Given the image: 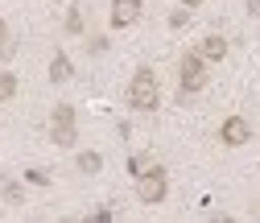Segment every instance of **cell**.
<instances>
[{
    "instance_id": "6da1fadb",
    "label": "cell",
    "mask_w": 260,
    "mask_h": 223,
    "mask_svg": "<svg viewBox=\"0 0 260 223\" xmlns=\"http://www.w3.org/2000/svg\"><path fill=\"white\" fill-rule=\"evenodd\" d=\"M128 104H133L137 112H153L161 104V95H157V75L149 67H141L133 75V83H128Z\"/></svg>"
},
{
    "instance_id": "7a4b0ae2",
    "label": "cell",
    "mask_w": 260,
    "mask_h": 223,
    "mask_svg": "<svg viewBox=\"0 0 260 223\" xmlns=\"http://www.w3.org/2000/svg\"><path fill=\"white\" fill-rule=\"evenodd\" d=\"M178 75H182V91H203L207 87V67H203V54L194 50V54H186L182 58V67H178Z\"/></svg>"
},
{
    "instance_id": "3957f363",
    "label": "cell",
    "mask_w": 260,
    "mask_h": 223,
    "mask_svg": "<svg viewBox=\"0 0 260 223\" xmlns=\"http://www.w3.org/2000/svg\"><path fill=\"white\" fill-rule=\"evenodd\" d=\"M137 199L141 203H161V199H166V170H161V166H153L149 174L137 178Z\"/></svg>"
},
{
    "instance_id": "277c9868",
    "label": "cell",
    "mask_w": 260,
    "mask_h": 223,
    "mask_svg": "<svg viewBox=\"0 0 260 223\" xmlns=\"http://www.w3.org/2000/svg\"><path fill=\"white\" fill-rule=\"evenodd\" d=\"M141 13H145L141 0H112V25H116V29L137 25V21H141Z\"/></svg>"
},
{
    "instance_id": "5b68a950",
    "label": "cell",
    "mask_w": 260,
    "mask_h": 223,
    "mask_svg": "<svg viewBox=\"0 0 260 223\" xmlns=\"http://www.w3.org/2000/svg\"><path fill=\"white\" fill-rule=\"evenodd\" d=\"M248 137H252V129H248L244 116H227L223 129H219V141L223 145H248Z\"/></svg>"
},
{
    "instance_id": "8992f818",
    "label": "cell",
    "mask_w": 260,
    "mask_h": 223,
    "mask_svg": "<svg viewBox=\"0 0 260 223\" xmlns=\"http://www.w3.org/2000/svg\"><path fill=\"white\" fill-rule=\"evenodd\" d=\"M199 54H203L207 62H223V58H227V42H223L219 34H207L203 46H199Z\"/></svg>"
},
{
    "instance_id": "52a82bcc",
    "label": "cell",
    "mask_w": 260,
    "mask_h": 223,
    "mask_svg": "<svg viewBox=\"0 0 260 223\" xmlns=\"http://www.w3.org/2000/svg\"><path fill=\"white\" fill-rule=\"evenodd\" d=\"M71 75H75L71 58H67V54H54V62H50V83H67Z\"/></svg>"
},
{
    "instance_id": "ba28073f",
    "label": "cell",
    "mask_w": 260,
    "mask_h": 223,
    "mask_svg": "<svg viewBox=\"0 0 260 223\" xmlns=\"http://www.w3.org/2000/svg\"><path fill=\"white\" fill-rule=\"evenodd\" d=\"M54 145L58 149H75V141H79V133H75V124H54Z\"/></svg>"
},
{
    "instance_id": "9c48e42d",
    "label": "cell",
    "mask_w": 260,
    "mask_h": 223,
    "mask_svg": "<svg viewBox=\"0 0 260 223\" xmlns=\"http://www.w3.org/2000/svg\"><path fill=\"white\" fill-rule=\"evenodd\" d=\"M100 170H104V157L100 153H91V149L79 153V174H100Z\"/></svg>"
},
{
    "instance_id": "30bf717a",
    "label": "cell",
    "mask_w": 260,
    "mask_h": 223,
    "mask_svg": "<svg viewBox=\"0 0 260 223\" xmlns=\"http://www.w3.org/2000/svg\"><path fill=\"white\" fill-rule=\"evenodd\" d=\"M54 124H75V108L71 104H58L54 108Z\"/></svg>"
},
{
    "instance_id": "8fae6325",
    "label": "cell",
    "mask_w": 260,
    "mask_h": 223,
    "mask_svg": "<svg viewBox=\"0 0 260 223\" xmlns=\"http://www.w3.org/2000/svg\"><path fill=\"white\" fill-rule=\"evenodd\" d=\"M17 95V79L13 75H0V100H13Z\"/></svg>"
},
{
    "instance_id": "7c38bea8",
    "label": "cell",
    "mask_w": 260,
    "mask_h": 223,
    "mask_svg": "<svg viewBox=\"0 0 260 223\" xmlns=\"http://www.w3.org/2000/svg\"><path fill=\"white\" fill-rule=\"evenodd\" d=\"M67 34H83V13H79V9L67 13Z\"/></svg>"
},
{
    "instance_id": "4fadbf2b",
    "label": "cell",
    "mask_w": 260,
    "mask_h": 223,
    "mask_svg": "<svg viewBox=\"0 0 260 223\" xmlns=\"http://www.w3.org/2000/svg\"><path fill=\"white\" fill-rule=\"evenodd\" d=\"M186 25H190V13L186 9H174L170 13V29H186Z\"/></svg>"
},
{
    "instance_id": "5bb4252c",
    "label": "cell",
    "mask_w": 260,
    "mask_h": 223,
    "mask_svg": "<svg viewBox=\"0 0 260 223\" xmlns=\"http://www.w3.org/2000/svg\"><path fill=\"white\" fill-rule=\"evenodd\" d=\"M149 170H153V157H141V153H137V157H133V174L141 178V174H149Z\"/></svg>"
},
{
    "instance_id": "9a60e30c",
    "label": "cell",
    "mask_w": 260,
    "mask_h": 223,
    "mask_svg": "<svg viewBox=\"0 0 260 223\" xmlns=\"http://www.w3.org/2000/svg\"><path fill=\"white\" fill-rule=\"evenodd\" d=\"M5 199L9 203H21V186H5Z\"/></svg>"
},
{
    "instance_id": "2e32d148",
    "label": "cell",
    "mask_w": 260,
    "mask_h": 223,
    "mask_svg": "<svg viewBox=\"0 0 260 223\" xmlns=\"http://www.w3.org/2000/svg\"><path fill=\"white\" fill-rule=\"evenodd\" d=\"M248 17H260V0H248Z\"/></svg>"
},
{
    "instance_id": "e0dca14e",
    "label": "cell",
    "mask_w": 260,
    "mask_h": 223,
    "mask_svg": "<svg viewBox=\"0 0 260 223\" xmlns=\"http://www.w3.org/2000/svg\"><path fill=\"white\" fill-rule=\"evenodd\" d=\"M5 42H9V25L0 21V46H5Z\"/></svg>"
},
{
    "instance_id": "ac0fdd59",
    "label": "cell",
    "mask_w": 260,
    "mask_h": 223,
    "mask_svg": "<svg viewBox=\"0 0 260 223\" xmlns=\"http://www.w3.org/2000/svg\"><path fill=\"white\" fill-rule=\"evenodd\" d=\"M194 5H203V0H182V9H194Z\"/></svg>"
}]
</instances>
